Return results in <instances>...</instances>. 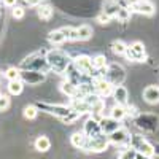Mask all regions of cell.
Listing matches in <instances>:
<instances>
[{"label":"cell","mask_w":159,"mask_h":159,"mask_svg":"<svg viewBox=\"0 0 159 159\" xmlns=\"http://www.w3.org/2000/svg\"><path fill=\"white\" fill-rule=\"evenodd\" d=\"M46 62L56 73H64L69 69V57H67L65 52H62L59 49L49 51L46 54Z\"/></svg>","instance_id":"cell-1"},{"label":"cell","mask_w":159,"mask_h":159,"mask_svg":"<svg viewBox=\"0 0 159 159\" xmlns=\"http://www.w3.org/2000/svg\"><path fill=\"white\" fill-rule=\"evenodd\" d=\"M107 80L113 86L123 84V81L126 80V70H124V67H123V65H119V64H110V65H107Z\"/></svg>","instance_id":"cell-2"},{"label":"cell","mask_w":159,"mask_h":159,"mask_svg":"<svg viewBox=\"0 0 159 159\" xmlns=\"http://www.w3.org/2000/svg\"><path fill=\"white\" fill-rule=\"evenodd\" d=\"M108 137L105 134H99L96 137H91L86 140L84 143V148L89 150V151H94V153H100V151H105L108 147Z\"/></svg>","instance_id":"cell-3"},{"label":"cell","mask_w":159,"mask_h":159,"mask_svg":"<svg viewBox=\"0 0 159 159\" xmlns=\"http://www.w3.org/2000/svg\"><path fill=\"white\" fill-rule=\"evenodd\" d=\"M159 124V118L156 115H139L135 118V126L147 132H154Z\"/></svg>","instance_id":"cell-4"},{"label":"cell","mask_w":159,"mask_h":159,"mask_svg":"<svg viewBox=\"0 0 159 159\" xmlns=\"http://www.w3.org/2000/svg\"><path fill=\"white\" fill-rule=\"evenodd\" d=\"M124 56H126L129 61L142 62V61L145 59V45H143L142 42H134V43H130V45L126 48Z\"/></svg>","instance_id":"cell-5"},{"label":"cell","mask_w":159,"mask_h":159,"mask_svg":"<svg viewBox=\"0 0 159 159\" xmlns=\"http://www.w3.org/2000/svg\"><path fill=\"white\" fill-rule=\"evenodd\" d=\"M19 78L24 83H29V84L35 86V84H40L42 81H45L46 75L43 72H40V70H24V72H21Z\"/></svg>","instance_id":"cell-6"},{"label":"cell","mask_w":159,"mask_h":159,"mask_svg":"<svg viewBox=\"0 0 159 159\" xmlns=\"http://www.w3.org/2000/svg\"><path fill=\"white\" fill-rule=\"evenodd\" d=\"M75 67L83 75H92V72H94V64H92V59L88 57V56H78L75 59Z\"/></svg>","instance_id":"cell-7"},{"label":"cell","mask_w":159,"mask_h":159,"mask_svg":"<svg viewBox=\"0 0 159 159\" xmlns=\"http://www.w3.org/2000/svg\"><path fill=\"white\" fill-rule=\"evenodd\" d=\"M129 140H130L129 130L124 129V127H121V126H119L115 132H111V134L108 135V142L113 143V145H123V143H126V142H129Z\"/></svg>","instance_id":"cell-8"},{"label":"cell","mask_w":159,"mask_h":159,"mask_svg":"<svg viewBox=\"0 0 159 159\" xmlns=\"http://www.w3.org/2000/svg\"><path fill=\"white\" fill-rule=\"evenodd\" d=\"M99 124H100V130H102V134L105 135H110L111 132H115L118 127H119V121L115 118H100L99 119Z\"/></svg>","instance_id":"cell-9"},{"label":"cell","mask_w":159,"mask_h":159,"mask_svg":"<svg viewBox=\"0 0 159 159\" xmlns=\"http://www.w3.org/2000/svg\"><path fill=\"white\" fill-rule=\"evenodd\" d=\"M132 8H134V11L140 13V15H145V16H151L156 11L154 3L150 2V0H140V2H137L135 5H132Z\"/></svg>","instance_id":"cell-10"},{"label":"cell","mask_w":159,"mask_h":159,"mask_svg":"<svg viewBox=\"0 0 159 159\" xmlns=\"http://www.w3.org/2000/svg\"><path fill=\"white\" fill-rule=\"evenodd\" d=\"M111 94H113V99H115V102L118 105H124V107L127 105V102H129V92H127V89L123 84L115 86L113 91H111Z\"/></svg>","instance_id":"cell-11"},{"label":"cell","mask_w":159,"mask_h":159,"mask_svg":"<svg viewBox=\"0 0 159 159\" xmlns=\"http://www.w3.org/2000/svg\"><path fill=\"white\" fill-rule=\"evenodd\" d=\"M94 89L99 96H108L111 94V91H113V84L108 81V80H105V78H99L94 81Z\"/></svg>","instance_id":"cell-12"},{"label":"cell","mask_w":159,"mask_h":159,"mask_svg":"<svg viewBox=\"0 0 159 159\" xmlns=\"http://www.w3.org/2000/svg\"><path fill=\"white\" fill-rule=\"evenodd\" d=\"M99 134H102L99 121H97V119H94V118L88 119V121L84 123V135H86L88 139H91V137H96V135H99Z\"/></svg>","instance_id":"cell-13"},{"label":"cell","mask_w":159,"mask_h":159,"mask_svg":"<svg viewBox=\"0 0 159 159\" xmlns=\"http://www.w3.org/2000/svg\"><path fill=\"white\" fill-rule=\"evenodd\" d=\"M43 107L51 113V115H56L61 119L67 118L72 113V107H65V105H43Z\"/></svg>","instance_id":"cell-14"},{"label":"cell","mask_w":159,"mask_h":159,"mask_svg":"<svg viewBox=\"0 0 159 159\" xmlns=\"http://www.w3.org/2000/svg\"><path fill=\"white\" fill-rule=\"evenodd\" d=\"M143 99L145 102H148V103H159V86H148V88H145L143 91Z\"/></svg>","instance_id":"cell-15"},{"label":"cell","mask_w":159,"mask_h":159,"mask_svg":"<svg viewBox=\"0 0 159 159\" xmlns=\"http://www.w3.org/2000/svg\"><path fill=\"white\" fill-rule=\"evenodd\" d=\"M137 150V153H140L142 156H145V157H153L154 156V153H156V150H154V147L150 143V142H147V140H142L140 142V145L135 148Z\"/></svg>","instance_id":"cell-16"},{"label":"cell","mask_w":159,"mask_h":159,"mask_svg":"<svg viewBox=\"0 0 159 159\" xmlns=\"http://www.w3.org/2000/svg\"><path fill=\"white\" fill-rule=\"evenodd\" d=\"M76 30H78V40H81V42H88V40H91V37L94 35V30H92V27L88 24L80 25Z\"/></svg>","instance_id":"cell-17"},{"label":"cell","mask_w":159,"mask_h":159,"mask_svg":"<svg viewBox=\"0 0 159 159\" xmlns=\"http://www.w3.org/2000/svg\"><path fill=\"white\" fill-rule=\"evenodd\" d=\"M72 110H75L76 113H89L91 111V105L84 100V99H76V100H73V103H72Z\"/></svg>","instance_id":"cell-18"},{"label":"cell","mask_w":159,"mask_h":159,"mask_svg":"<svg viewBox=\"0 0 159 159\" xmlns=\"http://www.w3.org/2000/svg\"><path fill=\"white\" fill-rule=\"evenodd\" d=\"M61 89H62L64 94H67L69 97H76V96H78V84L73 83V81H65V83H62Z\"/></svg>","instance_id":"cell-19"},{"label":"cell","mask_w":159,"mask_h":159,"mask_svg":"<svg viewBox=\"0 0 159 159\" xmlns=\"http://www.w3.org/2000/svg\"><path fill=\"white\" fill-rule=\"evenodd\" d=\"M110 116L115 118V119H118V121H121V119H124L127 116V110H126L124 105H118L116 103L115 107L110 110Z\"/></svg>","instance_id":"cell-20"},{"label":"cell","mask_w":159,"mask_h":159,"mask_svg":"<svg viewBox=\"0 0 159 159\" xmlns=\"http://www.w3.org/2000/svg\"><path fill=\"white\" fill-rule=\"evenodd\" d=\"M22 88H24V81H22L21 78L13 80V81L8 83V91H10V94H13V96L21 94V92H22Z\"/></svg>","instance_id":"cell-21"},{"label":"cell","mask_w":159,"mask_h":159,"mask_svg":"<svg viewBox=\"0 0 159 159\" xmlns=\"http://www.w3.org/2000/svg\"><path fill=\"white\" fill-rule=\"evenodd\" d=\"M48 40L52 43V45H61V43H64L65 42V35L62 34V30L59 29V30H52V32H49V35H48Z\"/></svg>","instance_id":"cell-22"},{"label":"cell","mask_w":159,"mask_h":159,"mask_svg":"<svg viewBox=\"0 0 159 159\" xmlns=\"http://www.w3.org/2000/svg\"><path fill=\"white\" fill-rule=\"evenodd\" d=\"M72 145L75 148H83L84 147V143H86V140H88V137L84 135V132L83 134H80V132H76V134H73L72 135Z\"/></svg>","instance_id":"cell-23"},{"label":"cell","mask_w":159,"mask_h":159,"mask_svg":"<svg viewBox=\"0 0 159 159\" xmlns=\"http://www.w3.org/2000/svg\"><path fill=\"white\" fill-rule=\"evenodd\" d=\"M49 147H51V142H49V139L45 137V135L38 137V139L35 140V148H37L38 151H48Z\"/></svg>","instance_id":"cell-24"},{"label":"cell","mask_w":159,"mask_h":159,"mask_svg":"<svg viewBox=\"0 0 159 159\" xmlns=\"http://www.w3.org/2000/svg\"><path fill=\"white\" fill-rule=\"evenodd\" d=\"M126 48H127V45L124 42H121V40H116V42L111 43V51L115 52V54H118V56H124Z\"/></svg>","instance_id":"cell-25"},{"label":"cell","mask_w":159,"mask_h":159,"mask_svg":"<svg viewBox=\"0 0 159 159\" xmlns=\"http://www.w3.org/2000/svg\"><path fill=\"white\" fill-rule=\"evenodd\" d=\"M119 22H127L130 19V10L129 8H124V7H119L116 16H115Z\"/></svg>","instance_id":"cell-26"},{"label":"cell","mask_w":159,"mask_h":159,"mask_svg":"<svg viewBox=\"0 0 159 159\" xmlns=\"http://www.w3.org/2000/svg\"><path fill=\"white\" fill-rule=\"evenodd\" d=\"M52 16V8L48 7V5H42V7H38V18L40 19H49Z\"/></svg>","instance_id":"cell-27"},{"label":"cell","mask_w":159,"mask_h":159,"mask_svg":"<svg viewBox=\"0 0 159 159\" xmlns=\"http://www.w3.org/2000/svg\"><path fill=\"white\" fill-rule=\"evenodd\" d=\"M92 64H94V69H97V70H102V69H105L108 65L107 57L102 56V54H99V56H96L94 59H92Z\"/></svg>","instance_id":"cell-28"},{"label":"cell","mask_w":159,"mask_h":159,"mask_svg":"<svg viewBox=\"0 0 159 159\" xmlns=\"http://www.w3.org/2000/svg\"><path fill=\"white\" fill-rule=\"evenodd\" d=\"M118 10H119V5L116 2H108L107 5H105V11L103 13H105V15H108L110 18H115Z\"/></svg>","instance_id":"cell-29"},{"label":"cell","mask_w":159,"mask_h":159,"mask_svg":"<svg viewBox=\"0 0 159 159\" xmlns=\"http://www.w3.org/2000/svg\"><path fill=\"white\" fill-rule=\"evenodd\" d=\"M62 34L65 35V40H78V30L73 27H62Z\"/></svg>","instance_id":"cell-30"},{"label":"cell","mask_w":159,"mask_h":159,"mask_svg":"<svg viewBox=\"0 0 159 159\" xmlns=\"http://www.w3.org/2000/svg\"><path fill=\"white\" fill-rule=\"evenodd\" d=\"M135 156H137V150L130 147V148L121 151V154H119V159H135Z\"/></svg>","instance_id":"cell-31"},{"label":"cell","mask_w":159,"mask_h":159,"mask_svg":"<svg viewBox=\"0 0 159 159\" xmlns=\"http://www.w3.org/2000/svg\"><path fill=\"white\" fill-rule=\"evenodd\" d=\"M5 76L10 80V81H13V80H18V78L21 76V72H19L18 69H15V67H10V69L5 72Z\"/></svg>","instance_id":"cell-32"},{"label":"cell","mask_w":159,"mask_h":159,"mask_svg":"<svg viewBox=\"0 0 159 159\" xmlns=\"http://www.w3.org/2000/svg\"><path fill=\"white\" fill-rule=\"evenodd\" d=\"M24 116L27 118V119H34V118H37V108L34 107V105H29V107H25V108H24Z\"/></svg>","instance_id":"cell-33"},{"label":"cell","mask_w":159,"mask_h":159,"mask_svg":"<svg viewBox=\"0 0 159 159\" xmlns=\"http://www.w3.org/2000/svg\"><path fill=\"white\" fill-rule=\"evenodd\" d=\"M11 15H13V18H15V19H22V18H24V8L15 5V7H13Z\"/></svg>","instance_id":"cell-34"},{"label":"cell","mask_w":159,"mask_h":159,"mask_svg":"<svg viewBox=\"0 0 159 159\" xmlns=\"http://www.w3.org/2000/svg\"><path fill=\"white\" fill-rule=\"evenodd\" d=\"M8 107H10V99L7 96H2V97H0V111L7 110Z\"/></svg>","instance_id":"cell-35"},{"label":"cell","mask_w":159,"mask_h":159,"mask_svg":"<svg viewBox=\"0 0 159 159\" xmlns=\"http://www.w3.org/2000/svg\"><path fill=\"white\" fill-rule=\"evenodd\" d=\"M110 19H111V18H110L108 15H105V13H102V15L97 18V21H99L100 24H108V22H110Z\"/></svg>","instance_id":"cell-36"},{"label":"cell","mask_w":159,"mask_h":159,"mask_svg":"<svg viewBox=\"0 0 159 159\" xmlns=\"http://www.w3.org/2000/svg\"><path fill=\"white\" fill-rule=\"evenodd\" d=\"M3 5L5 7H10V8H13L16 5V0H3Z\"/></svg>","instance_id":"cell-37"},{"label":"cell","mask_w":159,"mask_h":159,"mask_svg":"<svg viewBox=\"0 0 159 159\" xmlns=\"http://www.w3.org/2000/svg\"><path fill=\"white\" fill-rule=\"evenodd\" d=\"M25 3L30 5V7H35V5H38V3H40V0H25Z\"/></svg>","instance_id":"cell-38"},{"label":"cell","mask_w":159,"mask_h":159,"mask_svg":"<svg viewBox=\"0 0 159 159\" xmlns=\"http://www.w3.org/2000/svg\"><path fill=\"white\" fill-rule=\"evenodd\" d=\"M126 2H127L129 5H135L137 2H140V0H126Z\"/></svg>","instance_id":"cell-39"},{"label":"cell","mask_w":159,"mask_h":159,"mask_svg":"<svg viewBox=\"0 0 159 159\" xmlns=\"http://www.w3.org/2000/svg\"><path fill=\"white\" fill-rule=\"evenodd\" d=\"M135 159H145V156H142L140 153H137V156H135Z\"/></svg>","instance_id":"cell-40"},{"label":"cell","mask_w":159,"mask_h":159,"mask_svg":"<svg viewBox=\"0 0 159 159\" xmlns=\"http://www.w3.org/2000/svg\"><path fill=\"white\" fill-rule=\"evenodd\" d=\"M0 3H3V0H0Z\"/></svg>","instance_id":"cell-41"},{"label":"cell","mask_w":159,"mask_h":159,"mask_svg":"<svg viewBox=\"0 0 159 159\" xmlns=\"http://www.w3.org/2000/svg\"><path fill=\"white\" fill-rule=\"evenodd\" d=\"M0 97H2V92H0Z\"/></svg>","instance_id":"cell-42"},{"label":"cell","mask_w":159,"mask_h":159,"mask_svg":"<svg viewBox=\"0 0 159 159\" xmlns=\"http://www.w3.org/2000/svg\"><path fill=\"white\" fill-rule=\"evenodd\" d=\"M147 159H151V157H147Z\"/></svg>","instance_id":"cell-43"}]
</instances>
